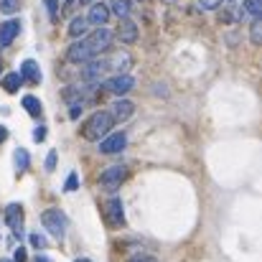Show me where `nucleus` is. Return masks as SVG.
<instances>
[{"label":"nucleus","mask_w":262,"mask_h":262,"mask_svg":"<svg viewBox=\"0 0 262 262\" xmlns=\"http://www.w3.org/2000/svg\"><path fill=\"white\" fill-rule=\"evenodd\" d=\"M20 84H23V79H20L18 72H10V74L3 77V89H5L8 94H15V92L20 89Z\"/></svg>","instance_id":"17"},{"label":"nucleus","mask_w":262,"mask_h":262,"mask_svg":"<svg viewBox=\"0 0 262 262\" xmlns=\"http://www.w3.org/2000/svg\"><path fill=\"white\" fill-rule=\"evenodd\" d=\"M104 216L112 227H122L125 224V209H122V201L120 199H110L107 206H104Z\"/></svg>","instance_id":"10"},{"label":"nucleus","mask_w":262,"mask_h":262,"mask_svg":"<svg viewBox=\"0 0 262 262\" xmlns=\"http://www.w3.org/2000/svg\"><path fill=\"white\" fill-rule=\"evenodd\" d=\"M222 5V0H199V8L201 10H216Z\"/></svg>","instance_id":"27"},{"label":"nucleus","mask_w":262,"mask_h":262,"mask_svg":"<svg viewBox=\"0 0 262 262\" xmlns=\"http://www.w3.org/2000/svg\"><path fill=\"white\" fill-rule=\"evenodd\" d=\"M23 107H26V112H28L31 117H38V115H41V99H36L33 94H26V97H23Z\"/></svg>","instance_id":"20"},{"label":"nucleus","mask_w":262,"mask_h":262,"mask_svg":"<svg viewBox=\"0 0 262 262\" xmlns=\"http://www.w3.org/2000/svg\"><path fill=\"white\" fill-rule=\"evenodd\" d=\"M28 242H31L36 250H43V247L49 245V242H46V237H43V234H38V232H33V234L28 237Z\"/></svg>","instance_id":"24"},{"label":"nucleus","mask_w":262,"mask_h":262,"mask_svg":"<svg viewBox=\"0 0 262 262\" xmlns=\"http://www.w3.org/2000/svg\"><path fill=\"white\" fill-rule=\"evenodd\" d=\"M43 138H46V127H43V125H38V127L33 130V140H36V143H41Z\"/></svg>","instance_id":"30"},{"label":"nucleus","mask_w":262,"mask_h":262,"mask_svg":"<svg viewBox=\"0 0 262 262\" xmlns=\"http://www.w3.org/2000/svg\"><path fill=\"white\" fill-rule=\"evenodd\" d=\"M18 74H20L23 82H31V84H38V82H41V69H38V64H36L33 59L23 61V67H20Z\"/></svg>","instance_id":"15"},{"label":"nucleus","mask_w":262,"mask_h":262,"mask_svg":"<svg viewBox=\"0 0 262 262\" xmlns=\"http://www.w3.org/2000/svg\"><path fill=\"white\" fill-rule=\"evenodd\" d=\"M13 161H15V173L20 176V173H26V168H28V150L26 148H18L15 150V156H13Z\"/></svg>","instance_id":"19"},{"label":"nucleus","mask_w":262,"mask_h":262,"mask_svg":"<svg viewBox=\"0 0 262 262\" xmlns=\"http://www.w3.org/2000/svg\"><path fill=\"white\" fill-rule=\"evenodd\" d=\"M125 145H127V135L125 133H110L104 140H99V153L115 156V153H122Z\"/></svg>","instance_id":"5"},{"label":"nucleus","mask_w":262,"mask_h":262,"mask_svg":"<svg viewBox=\"0 0 262 262\" xmlns=\"http://www.w3.org/2000/svg\"><path fill=\"white\" fill-rule=\"evenodd\" d=\"M74 262H92V260H87V257H79V260H74Z\"/></svg>","instance_id":"35"},{"label":"nucleus","mask_w":262,"mask_h":262,"mask_svg":"<svg viewBox=\"0 0 262 262\" xmlns=\"http://www.w3.org/2000/svg\"><path fill=\"white\" fill-rule=\"evenodd\" d=\"M43 5H46V10H49V18L56 20V18H59V0H43Z\"/></svg>","instance_id":"25"},{"label":"nucleus","mask_w":262,"mask_h":262,"mask_svg":"<svg viewBox=\"0 0 262 262\" xmlns=\"http://www.w3.org/2000/svg\"><path fill=\"white\" fill-rule=\"evenodd\" d=\"M18 31H20V20H15V18L5 20L0 26V46H10V41L18 36Z\"/></svg>","instance_id":"14"},{"label":"nucleus","mask_w":262,"mask_h":262,"mask_svg":"<svg viewBox=\"0 0 262 262\" xmlns=\"http://www.w3.org/2000/svg\"><path fill=\"white\" fill-rule=\"evenodd\" d=\"M247 15L252 18H260L262 15V0H245V8H242Z\"/></svg>","instance_id":"22"},{"label":"nucleus","mask_w":262,"mask_h":262,"mask_svg":"<svg viewBox=\"0 0 262 262\" xmlns=\"http://www.w3.org/2000/svg\"><path fill=\"white\" fill-rule=\"evenodd\" d=\"M0 74H3V64H0Z\"/></svg>","instance_id":"36"},{"label":"nucleus","mask_w":262,"mask_h":262,"mask_svg":"<svg viewBox=\"0 0 262 262\" xmlns=\"http://www.w3.org/2000/svg\"><path fill=\"white\" fill-rule=\"evenodd\" d=\"M112 127H115V120L110 117V112H107V110H99V112H94L87 122H84L82 135H84L87 140H92V143H99V140H104V138L110 135Z\"/></svg>","instance_id":"1"},{"label":"nucleus","mask_w":262,"mask_h":262,"mask_svg":"<svg viewBox=\"0 0 262 262\" xmlns=\"http://www.w3.org/2000/svg\"><path fill=\"white\" fill-rule=\"evenodd\" d=\"M72 110H69V117L72 120H77L79 115H82V110H84V99H72V104H69Z\"/></svg>","instance_id":"23"},{"label":"nucleus","mask_w":262,"mask_h":262,"mask_svg":"<svg viewBox=\"0 0 262 262\" xmlns=\"http://www.w3.org/2000/svg\"><path fill=\"white\" fill-rule=\"evenodd\" d=\"M54 168H56V150H51L46 156V171H54Z\"/></svg>","instance_id":"29"},{"label":"nucleus","mask_w":262,"mask_h":262,"mask_svg":"<svg viewBox=\"0 0 262 262\" xmlns=\"http://www.w3.org/2000/svg\"><path fill=\"white\" fill-rule=\"evenodd\" d=\"M87 41L92 43V49H94L97 54H102V51H107L110 43H112V31H107V28H94L87 36Z\"/></svg>","instance_id":"9"},{"label":"nucleus","mask_w":262,"mask_h":262,"mask_svg":"<svg viewBox=\"0 0 262 262\" xmlns=\"http://www.w3.org/2000/svg\"><path fill=\"white\" fill-rule=\"evenodd\" d=\"M87 28H89L87 18H84V15H77V18H72V26H69V33H72L74 38H82V36L87 33Z\"/></svg>","instance_id":"18"},{"label":"nucleus","mask_w":262,"mask_h":262,"mask_svg":"<svg viewBox=\"0 0 262 262\" xmlns=\"http://www.w3.org/2000/svg\"><path fill=\"white\" fill-rule=\"evenodd\" d=\"M18 3H20V0H0V10L8 13V15H13V13L18 10Z\"/></svg>","instance_id":"26"},{"label":"nucleus","mask_w":262,"mask_h":262,"mask_svg":"<svg viewBox=\"0 0 262 262\" xmlns=\"http://www.w3.org/2000/svg\"><path fill=\"white\" fill-rule=\"evenodd\" d=\"M125 178H127V168L125 166H110V168H104L99 173V183H102L104 191H117Z\"/></svg>","instance_id":"4"},{"label":"nucleus","mask_w":262,"mask_h":262,"mask_svg":"<svg viewBox=\"0 0 262 262\" xmlns=\"http://www.w3.org/2000/svg\"><path fill=\"white\" fill-rule=\"evenodd\" d=\"M0 262H10V260H0Z\"/></svg>","instance_id":"38"},{"label":"nucleus","mask_w":262,"mask_h":262,"mask_svg":"<svg viewBox=\"0 0 262 262\" xmlns=\"http://www.w3.org/2000/svg\"><path fill=\"white\" fill-rule=\"evenodd\" d=\"M110 20V8L104 3H94L89 8V15H87V23L89 26H97V28H104V23Z\"/></svg>","instance_id":"12"},{"label":"nucleus","mask_w":262,"mask_h":262,"mask_svg":"<svg viewBox=\"0 0 262 262\" xmlns=\"http://www.w3.org/2000/svg\"><path fill=\"white\" fill-rule=\"evenodd\" d=\"M130 262H158L156 257H148V255H138V257H133Z\"/></svg>","instance_id":"32"},{"label":"nucleus","mask_w":262,"mask_h":262,"mask_svg":"<svg viewBox=\"0 0 262 262\" xmlns=\"http://www.w3.org/2000/svg\"><path fill=\"white\" fill-rule=\"evenodd\" d=\"M117 38H120L122 43H135V38H138V26H135L130 18H122V20H120V28H117Z\"/></svg>","instance_id":"13"},{"label":"nucleus","mask_w":262,"mask_h":262,"mask_svg":"<svg viewBox=\"0 0 262 262\" xmlns=\"http://www.w3.org/2000/svg\"><path fill=\"white\" fill-rule=\"evenodd\" d=\"M64 3H72V0H64Z\"/></svg>","instance_id":"39"},{"label":"nucleus","mask_w":262,"mask_h":262,"mask_svg":"<svg viewBox=\"0 0 262 262\" xmlns=\"http://www.w3.org/2000/svg\"><path fill=\"white\" fill-rule=\"evenodd\" d=\"M41 222H43V229L49 234H54L56 239H61L67 234V214L59 211V209H46L41 214Z\"/></svg>","instance_id":"2"},{"label":"nucleus","mask_w":262,"mask_h":262,"mask_svg":"<svg viewBox=\"0 0 262 262\" xmlns=\"http://www.w3.org/2000/svg\"><path fill=\"white\" fill-rule=\"evenodd\" d=\"M5 222L15 234H20V229H23V206L20 204H8L5 206Z\"/></svg>","instance_id":"11"},{"label":"nucleus","mask_w":262,"mask_h":262,"mask_svg":"<svg viewBox=\"0 0 262 262\" xmlns=\"http://www.w3.org/2000/svg\"><path fill=\"white\" fill-rule=\"evenodd\" d=\"M79 3H89V0H79Z\"/></svg>","instance_id":"37"},{"label":"nucleus","mask_w":262,"mask_h":262,"mask_svg":"<svg viewBox=\"0 0 262 262\" xmlns=\"http://www.w3.org/2000/svg\"><path fill=\"white\" fill-rule=\"evenodd\" d=\"M77 186H79V176L77 173H69V178H67V191H77Z\"/></svg>","instance_id":"28"},{"label":"nucleus","mask_w":262,"mask_h":262,"mask_svg":"<svg viewBox=\"0 0 262 262\" xmlns=\"http://www.w3.org/2000/svg\"><path fill=\"white\" fill-rule=\"evenodd\" d=\"M5 140H8V130L0 125V143H5Z\"/></svg>","instance_id":"33"},{"label":"nucleus","mask_w":262,"mask_h":262,"mask_svg":"<svg viewBox=\"0 0 262 262\" xmlns=\"http://www.w3.org/2000/svg\"><path fill=\"white\" fill-rule=\"evenodd\" d=\"M130 64H133V59H130V54H127V51H120V54H112V56H107V59H104L107 72H115V77L127 74Z\"/></svg>","instance_id":"6"},{"label":"nucleus","mask_w":262,"mask_h":262,"mask_svg":"<svg viewBox=\"0 0 262 262\" xmlns=\"http://www.w3.org/2000/svg\"><path fill=\"white\" fill-rule=\"evenodd\" d=\"M36 262H51V260H49L46 255H38V257H36Z\"/></svg>","instance_id":"34"},{"label":"nucleus","mask_w":262,"mask_h":262,"mask_svg":"<svg viewBox=\"0 0 262 262\" xmlns=\"http://www.w3.org/2000/svg\"><path fill=\"white\" fill-rule=\"evenodd\" d=\"M107 8H110V13H115L120 20H122V18H127V15H130V10H133L130 0H112Z\"/></svg>","instance_id":"16"},{"label":"nucleus","mask_w":262,"mask_h":262,"mask_svg":"<svg viewBox=\"0 0 262 262\" xmlns=\"http://www.w3.org/2000/svg\"><path fill=\"white\" fill-rule=\"evenodd\" d=\"M13 262H26V250H23V247H18V250H15V260Z\"/></svg>","instance_id":"31"},{"label":"nucleus","mask_w":262,"mask_h":262,"mask_svg":"<svg viewBox=\"0 0 262 262\" xmlns=\"http://www.w3.org/2000/svg\"><path fill=\"white\" fill-rule=\"evenodd\" d=\"M250 38H252V43H255V46H260V43H262V20H260V18H252V26H250Z\"/></svg>","instance_id":"21"},{"label":"nucleus","mask_w":262,"mask_h":262,"mask_svg":"<svg viewBox=\"0 0 262 262\" xmlns=\"http://www.w3.org/2000/svg\"><path fill=\"white\" fill-rule=\"evenodd\" d=\"M102 87L110 89V92H112V94H117V97H122V94H127L130 89L135 87V79H133L130 74H120V77H110Z\"/></svg>","instance_id":"7"},{"label":"nucleus","mask_w":262,"mask_h":262,"mask_svg":"<svg viewBox=\"0 0 262 262\" xmlns=\"http://www.w3.org/2000/svg\"><path fill=\"white\" fill-rule=\"evenodd\" d=\"M67 59H69L72 64H84V61L97 59V51L92 49V43H89L87 38H77V41L67 49Z\"/></svg>","instance_id":"3"},{"label":"nucleus","mask_w":262,"mask_h":262,"mask_svg":"<svg viewBox=\"0 0 262 262\" xmlns=\"http://www.w3.org/2000/svg\"><path fill=\"white\" fill-rule=\"evenodd\" d=\"M133 112H135V104L130 102V99H115L112 104H110V117L115 120V122H122V120H127V117H133Z\"/></svg>","instance_id":"8"}]
</instances>
